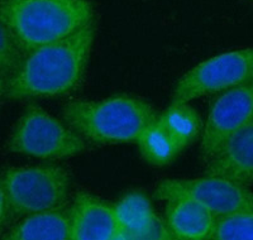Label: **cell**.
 I'll return each instance as SVG.
<instances>
[{"mask_svg": "<svg viewBox=\"0 0 253 240\" xmlns=\"http://www.w3.org/2000/svg\"><path fill=\"white\" fill-rule=\"evenodd\" d=\"M95 40V23L60 40L36 48L6 78L8 99L57 97L70 94L84 79Z\"/></svg>", "mask_w": 253, "mask_h": 240, "instance_id": "1", "label": "cell"}, {"mask_svg": "<svg viewBox=\"0 0 253 240\" xmlns=\"http://www.w3.org/2000/svg\"><path fill=\"white\" fill-rule=\"evenodd\" d=\"M90 0H4L3 20L23 54L94 23Z\"/></svg>", "mask_w": 253, "mask_h": 240, "instance_id": "2", "label": "cell"}, {"mask_svg": "<svg viewBox=\"0 0 253 240\" xmlns=\"http://www.w3.org/2000/svg\"><path fill=\"white\" fill-rule=\"evenodd\" d=\"M62 117L85 142L113 146L137 142L158 115L143 99L117 95L100 100H72L63 106Z\"/></svg>", "mask_w": 253, "mask_h": 240, "instance_id": "3", "label": "cell"}, {"mask_svg": "<svg viewBox=\"0 0 253 240\" xmlns=\"http://www.w3.org/2000/svg\"><path fill=\"white\" fill-rule=\"evenodd\" d=\"M10 216L24 217L66 206L71 177L53 164L14 167L0 174Z\"/></svg>", "mask_w": 253, "mask_h": 240, "instance_id": "4", "label": "cell"}, {"mask_svg": "<svg viewBox=\"0 0 253 240\" xmlns=\"http://www.w3.org/2000/svg\"><path fill=\"white\" fill-rule=\"evenodd\" d=\"M8 148L40 160H61L85 151L86 142L44 109L28 105L13 129Z\"/></svg>", "mask_w": 253, "mask_h": 240, "instance_id": "5", "label": "cell"}, {"mask_svg": "<svg viewBox=\"0 0 253 240\" xmlns=\"http://www.w3.org/2000/svg\"><path fill=\"white\" fill-rule=\"evenodd\" d=\"M253 81V48L218 54L185 72L173 89L171 104L224 92Z\"/></svg>", "mask_w": 253, "mask_h": 240, "instance_id": "6", "label": "cell"}, {"mask_svg": "<svg viewBox=\"0 0 253 240\" xmlns=\"http://www.w3.org/2000/svg\"><path fill=\"white\" fill-rule=\"evenodd\" d=\"M187 198L198 201L216 217L253 210V192L246 185L220 176L194 180H164L155 190L156 200Z\"/></svg>", "mask_w": 253, "mask_h": 240, "instance_id": "7", "label": "cell"}, {"mask_svg": "<svg viewBox=\"0 0 253 240\" xmlns=\"http://www.w3.org/2000/svg\"><path fill=\"white\" fill-rule=\"evenodd\" d=\"M253 119V81L221 92L209 109L203 128L200 156L213 160L221 146Z\"/></svg>", "mask_w": 253, "mask_h": 240, "instance_id": "8", "label": "cell"}, {"mask_svg": "<svg viewBox=\"0 0 253 240\" xmlns=\"http://www.w3.org/2000/svg\"><path fill=\"white\" fill-rule=\"evenodd\" d=\"M70 240H118L115 206L90 192H76L70 209Z\"/></svg>", "mask_w": 253, "mask_h": 240, "instance_id": "9", "label": "cell"}, {"mask_svg": "<svg viewBox=\"0 0 253 240\" xmlns=\"http://www.w3.org/2000/svg\"><path fill=\"white\" fill-rule=\"evenodd\" d=\"M114 206L118 220V240L172 239L166 224L156 214L144 192H126Z\"/></svg>", "mask_w": 253, "mask_h": 240, "instance_id": "10", "label": "cell"}, {"mask_svg": "<svg viewBox=\"0 0 253 240\" xmlns=\"http://www.w3.org/2000/svg\"><path fill=\"white\" fill-rule=\"evenodd\" d=\"M205 176H220L242 185L253 183V119L225 142L207 163Z\"/></svg>", "mask_w": 253, "mask_h": 240, "instance_id": "11", "label": "cell"}, {"mask_svg": "<svg viewBox=\"0 0 253 240\" xmlns=\"http://www.w3.org/2000/svg\"><path fill=\"white\" fill-rule=\"evenodd\" d=\"M165 224L172 239H213L216 216L198 201L187 198L166 200Z\"/></svg>", "mask_w": 253, "mask_h": 240, "instance_id": "12", "label": "cell"}, {"mask_svg": "<svg viewBox=\"0 0 253 240\" xmlns=\"http://www.w3.org/2000/svg\"><path fill=\"white\" fill-rule=\"evenodd\" d=\"M70 210L63 206L22 217L3 238L8 240H70Z\"/></svg>", "mask_w": 253, "mask_h": 240, "instance_id": "13", "label": "cell"}, {"mask_svg": "<svg viewBox=\"0 0 253 240\" xmlns=\"http://www.w3.org/2000/svg\"><path fill=\"white\" fill-rule=\"evenodd\" d=\"M137 144L143 160L153 167L170 164L184 149L158 119L144 129L137 139Z\"/></svg>", "mask_w": 253, "mask_h": 240, "instance_id": "14", "label": "cell"}, {"mask_svg": "<svg viewBox=\"0 0 253 240\" xmlns=\"http://www.w3.org/2000/svg\"><path fill=\"white\" fill-rule=\"evenodd\" d=\"M158 121L175 137L182 148H186L203 130L202 118L195 108L187 103L171 104L157 117Z\"/></svg>", "mask_w": 253, "mask_h": 240, "instance_id": "15", "label": "cell"}, {"mask_svg": "<svg viewBox=\"0 0 253 240\" xmlns=\"http://www.w3.org/2000/svg\"><path fill=\"white\" fill-rule=\"evenodd\" d=\"M214 240H253V210L216 217Z\"/></svg>", "mask_w": 253, "mask_h": 240, "instance_id": "16", "label": "cell"}, {"mask_svg": "<svg viewBox=\"0 0 253 240\" xmlns=\"http://www.w3.org/2000/svg\"><path fill=\"white\" fill-rule=\"evenodd\" d=\"M22 57L23 52L20 51L9 29L0 19V71L5 79L14 71Z\"/></svg>", "mask_w": 253, "mask_h": 240, "instance_id": "17", "label": "cell"}, {"mask_svg": "<svg viewBox=\"0 0 253 240\" xmlns=\"http://www.w3.org/2000/svg\"><path fill=\"white\" fill-rule=\"evenodd\" d=\"M9 216H10V212H9L8 200H6L5 191H4V187L0 181V234L3 233V229L5 228Z\"/></svg>", "mask_w": 253, "mask_h": 240, "instance_id": "18", "label": "cell"}, {"mask_svg": "<svg viewBox=\"0 0 253 240\" xmlns=\"http://www.w3.org/2000/svg\"><path fill=\"white\" fill-rule=\"evenodd\" d=\"M5 83H6V79L1 71H0V99L3 96H5Z\"/></svg>", "mask_w": 253, "mask_h": 240, "instance_id": "19", "label": "cell"}, {"mask_svg": "<svg viewBox=\"0 0 253 240\" xmlns=\"http://www.w3.org/2000/svg\"><path fill=\"white\" fill-rule=\"evenodd\" d=\"M3 1H4V0H0V3H3Z\"/></svg>", "mask_w": 253, "mask_h": 240, "instance_id": "20", "label": "cell"}]
</instances>
